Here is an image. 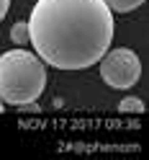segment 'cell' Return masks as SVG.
Returning a JSON list of instances; mask_svg holds the SVG:
<instances>
[{
	"mask_svg": "<svg viewBox=\"0 0 149 160\" xmlns=\"http://www.w3.org/2000/svg\"><path fill=\"white\" fill-rule=\"evenodd\" d=\"M118 111L121 114H144V101L134 96H126L121 103H118Z\"/></svg>",
	"mask_w": 149,
	"mask_h": 160,
	"instance_id": "obj_5",
	"label": "cell"
},
{
	"mask_svg": "<svg viewBox=\"0 0 149 160\" xmlns=\"http://www.w3.org/2000/svg\"><path fill=\"white\" fill-rule=\"evenodd\" d=\"M11 39H13L16 47H26V44H28V23H23V21L13 23V28H11Z\"/></svg>",
	"mask_w": 149,
	"mask_h": 160,
	"instance_id": "obj_6",
	"label": "cell"
},
{
	"mask_svg": "<svg viewBox=\"0 0 149 160\" xmlns=\"http://www.w3.org/2000/svg\"><path fill=\"white\" fill-rule=\"evenodd\" d=\"M46 88V65L36 52L23 47L0 54V101L8 106H23L36 101Z\"/></svg>",
	"mask_w": 149,
	"mask_h": 160,
	"instance_id": "obj_2",
	"label": "cell"
},
{
	"mask_svg": "<svg viewBox=\"0 0 149 160\" xmlns=\"http://www.w3.org/2000/svg\"><path fill=\"white\" fill-rule=\"evenodd\" d=\"M8 11H11V0H0V21L8 16Z\"/></svg>",
	"mask_w": 149,
	"mask_h": 160,
	"instance_id": "obj_7",
	"label": "cell"
},
{
	"mask_svg": "<svg viewBox=\"0 0 149 160\" xmlns=\"http://www.w3.org/2000/svg\"><path fill=\"white\" fill-rule=\"evenodd\" d=\"M28 42L44 65L85 70L98 65L113 42V11L103 0H36Z\"/></svg>",
	"mask_w": 149,
	"mask_h": 160,
	"instance_id": "obj_1",
	"label": "cell"
},
{
	"mask_svg": "<svg viewBox=\"0 0 149 160\" xmlns=\"http://www.w3.org/2000/svg\"><path fill=\"white\" fill-rule=\"evenodd\" d=\"M0 111H3V101H0Z\"/></svg>",
	"mask_w": 149,
	"mask_h": 160,
	"instance_id": "obj_8",
	"label": "cell"
},
{
	"mask_svg": "<svg viewBox=\"0 0 149 160\" xmlns=\"http://www.w3.org/2000/svg\"><path fill=\"white\" fill-rule=\"evenodd\" d=\"M100 62V78L105 85L116 88V91H128L139 83L142 78V62L134 49H108V52L98 59Z\"/></svg>",
	"mask_w": 149,
	"mask_h": 160,
	"instance_id": "obj_3",
	"label": "cell"
},
{
	"mask_svg": "<svg viewBox=\"0 0 149 160\" xmlns=\"http://www.w3.org/2000/svg\"><path fill=\"white\" fill-rule=\"evenodd\" d=\"M103 3L111 8V11H116V13H131L139 5H144L147 0H103Z\"/></svg>",
	"mask_w": 149,
	"mask_h": 160,
	"instance_id": "obj_4",
	"label": "cell"
}]
</instances>
